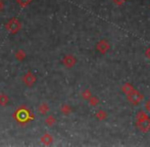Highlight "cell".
<instances>
[{
  "instance_id": "cell-1",
  "label": "cell",
  "mask_w": 150,
  "mask_h": 147,
  "mask_svg": "<svg viewBox=\"0 0 150 147\" xmlns=\"http://www.w3.org/2000/svg\"><path fill=\"white\" fill-rule=\"evenodd\" d=\"M30 0H18V2L20 3H27V2H29Z\"/></svg>"
},
{
  "instance_id": "cell-2",
  "label": "cell",
  "mask_w": 150,
  "mask_h": 147,
  "mask_svg": "<svg viewBox=\"0 0 150 147\" xmlns=\"http://www.w3.org/2000/svg\"><path fill=\"white\" fill-rule=\"evenodd\" d=\"M0 8H1V3H0Z\"/></svg>"
}]
</instances>
